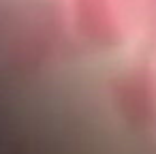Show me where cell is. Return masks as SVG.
I'll return each instance as SVG.
<instances>
[{
    "label": "cell",
    "mask_w": 156,
    "mask_h": 154,
    "mask_svg": "<svg viewBox=\"0 0 156 154\" xmlns=\"http://www.w3.org/2000/svg\"><path fill=\"white\" fill-rule=\"evenodd\" d=\"M75 20L79 30L98 43H111L118 37V24L109 0H75Z\"/></svg>",
    "instance_id": "cell-1"
}]
</instances>
